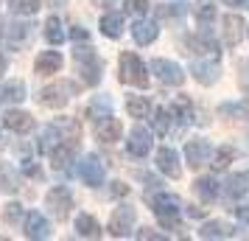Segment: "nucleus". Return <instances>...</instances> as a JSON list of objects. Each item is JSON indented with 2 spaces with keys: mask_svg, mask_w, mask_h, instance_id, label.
I'll use <instances>...</instances> for the list:
<instances>
[{
  "mask_svg": "<svg viewBox=\"0 0 249 241\" xmlns=\"http://www.w3.org/2000/svg\"><path fill=\"white\" fill-rule=\"evenodd\" d=\"M148 202H151V210L157 213V219H160V224H162V227L179 230V213H182L179 196H174V194H157V196H151Z\"/></svg>",
  "mask_w": 249,
  "mask_h": 241,
  "instance_id": "obj_1",
  "label": "nucleus"
},
{
  "mask_svg": "<svg viewBox=\"0 0 249 241\" xmlns=\"http://www.w3.org/2000/svg\"><path fill=\"white\" fill-rule=\"evenodd\" d=\"M121 73H118V79L124 81V84H135V87H148V73H146V65H143V59L132 54V51H124L121 54Z\"/></svg>",
  "mask_w": 249,
  "mask_h": 241,
  "instance_id": "obj_2",
  "label": "nucleus"
},
{
  "mask_svg": "<svg viewBox=\"0 0 249 241\" xmlns=\"http://www.w3.org/2000/svg\"><path fill=\"white\" fill-rule=\"evenodd\" d=\"M73 62H76V68H79L84 84L95 87V84L101 81V59H98V54H95L92 48H76V51H73Z\"/></svg>",
  "mask_w": 249,
  "mask_h": 241,
  "instance_id": "obj_3",
  "label": "nucleus"
},
{
  "mask_svg": "<svg viewBox=\"0 0 249 241\" xmlns=\"http://www.w3.org/2000/svg\"><path fill=\"white\" fill-rule=\"evenodd\" d=\"M79 93V84H73V81H53V84H48L45 90L39 93V104H45V107H68V101Z\"/></svg>",
  "mask_w": 249,
  "mask_h": 241,
  "instance_id": "obj_4",
  "label": "nucleus"
},
{
  "mask_svg": "<svg viewBox=\"0 0 249 241\" xmlns=\"http://www.w3.org/2000/svg\"><path fill=\"white\" fill-rule=\"evenodd\" d=\"M132 230H135V207L129 205L115 207L112 216H109V236L126 239V236H132Z\"/></svg>",
  "mask_w": 249,
  "mask_h": 241,
  "instance_id": "obj_5",
  "label": "nucleus"
},
{
  "mask_svg": "<svg viewBox=\"0 0 249 241\" xmlns=\"http://www.w3.org/2000/svg\"><path fill=\"white\" fill-rule=\"evenodd\" d=\"M45 205L51 207V213L56 219H68L70 207H73V196H70L68 188H62V185H53L51 191L45 194Z\"/></svg>",
  "mask_w": 249,
  "mask_h": 241,
  "instance_id": "obj_6",
  "label": "nucleus"
},
{
  "mask_svg": "<svg viewBox=\"0 0 249 241\" xmlns=\"http://www.w3.org/2000/svg\"><path fill=\"white\" fill-rule=\"evenodd\" d=\"M151 70L157 73V79L162 84H171V87H179L182 81H185V70L177 62H171V59H154L151 62Z\"/></svg>",
  "mask_w": 249,
  "mask_h": 241,
  "instance_id": "obj_7",
  "label": "nucleus"
},
{
  "mask_svg": "<svg viewBox=\"0 0 249 241\" xmlns=\"http://www.w3.org/2000/svg\"><path fill=\"white\" fill-rule=\"evenodd\" d=\"M79 177H81L87 185H90V188H98V185H104V163L98 160L95 154H87V157L79 163Z\"/></svg>",
  "mask_w": 249,
  "mask_h": 241,
  "instance_id": "obj_8",
  "label": "nucleus"
},
{
  "mask_svg": "<svg viewBox=\"0 0 249 241\" xmlns=\"http://www.w3.org/2000/svg\"><path fill=\"white\" fill-rule=\"evenodd\" d=\"M126 149H129L132 157H146L148 151H151V132H148L146 127H140V124H137V127L129 132Z\"/></svg>",
  "mask_w": 249,
  "mask_h": 241,
  "instance_id": "obj_9",
  "label": "nucleus"
},
{
  "mask_svg": "<svg viewBox=\"0 0 249 241\" xmlns=\"http://www.w3.org/2000/svg\"><path fill=\"white\" fill-rule=\"evenodd\" d=\"M157 168L165 177H171V180H179L182 177V166H179V154L174 149H168V146H162V149L157 151Z\"/></svg>",
  "mask_w": 249,
  "mask_h": 241,
  "instance_id": "obj_10",
  "label": "nucleus"
},
{
  "mask_svg": "<svg viewBox=\"0 0 249 241\" xmlns=\"http://www.w3.org/2000/svg\"><path fill=\"white\" fill-rule=\"evenodd\" d=\"M185 160L191 168H202L210 160V143L207 140H188L185 143Z\"/></svg>",
  "mask_w": 249,
  "mask_h": 241,
  "instance_id": "obj_11",
  "label": "nucleus"
},
{
  "mask_svg": "<svg viewBox=\"0 0 249 241\" xmlns=\"http://www.w3.org/2000/svg\"><path fill=\"white\" fill-rule=\"evenodd\" d=\"M3 127L17 132V135H25V132L34 129V115L20 112V110H9V112L3 115Z\"/></svg>",
  "mask_w": 249,
  "mask_h": 241,
  "instance_id": "obj_12",
  "label": "nucleus"
},
{
  "mask_svg": "<svg viewBox=\"0 0 249 241\" xmlns=\"http://www.w3.org/2000/svg\"><path fill=\"white\" fill-rule=\"evenodd\" d=\"M191 73H193V79L199 81V84H215L218 81V76H221V68H218V62H193L191 65Z\"/></svg>",
  "mask_w": 249,
  "mask_h": 241,
  "instance_id": "obj_13",
  "label": "nucleus"
},
{
  "mask_svg": "<svg viewBox=\"0 0 249 241\" xmlns=\"http://www.w3.org/2000/svg\"><path fill=\"white\" fill-rule=\"evenodd\" d=\"M121 132H124L121 121L112 118V115H107V118L98 121V127H95V138L101 140V143H115V140H121Z\"/></svg>",
  "mask_w": 249,
  "mask_h": 241,
  "instance_id": "obj_14",
  "label": "nucleus"
},
{
  "mask_svg": "<svg viewBox=\"0 0 249 241\" xmlns=\"http://www.w3.org/2000/svg\"><path fill=\"white\" fill-rule=\"evenodd\" d=\"M25 236L28 239H48L51 236V224L45 222V216L39 210H31L25 216Z\"/></svg>",
  "mask_w": 249,
  "mask_h": 241,
  "instance_id": "obj_15",
  "label": "nucleus"
},
{
  "mask_svg": "<svg viewBox=\"0 0 249 241\" xmlns=\"http://www.w3.org/2000/svg\"><path fill=\"white\" fill-rule=\"evenodd\" d=\"M62 54H56V51H45V54H39L34 62V70L39 73V76H51V73H59V68H62Z\"/></svg>",
  "mask_w": 249,
  "mask_h": 241,
  "instance_id": "obj_16",
  "label": "nucleus"
},
{
  "mask_svg": "<svg viewBox=\"0 0 249 241\" xmlns=\"http://www.w3.org/2000/svg\"><path fill=\"white\" fill-rule=\"evenodd\" d=\"M244 194H249V171H238L232 174L224 185V196L227 199H241Z\"/></svg>",
  "mask_w": 249,
  "mask_h": 241,
  "instance_id": "obj_17",
  "label": "nucleus"
},
{
  "mask_svg": "<svg viewBox=\"0 0 249 241\" xmlns=\"http://www.w3.org/2000/svg\"><path fill=\"white\" fill-rule=\"evenodd\" d=\"M160 28L157 23H148V20H137L135 25H132V37H135L137 45H151L154 39H157Z\"/></svg>",
  "mask_w": 249,
  "mask_h": 241,
  "instance_id": "obj_18",
  "label": "nucleus"
},
{
  "mask_svg": "<svg viewBox=\"0 0 249 241\" xmlns=\"http://www.w3.org/2000/svg\"><path fill=\"white\" fill-rule=\"evenodd\" d=\"M241 37H244V20L238 14H227L224 17V42L230 48H235L241 42Z\"/></svg>",
  "mask_w": 249,
  "mask_h": 241,
  "instance_id": "obj_19",
  "label": "nucleus"
},
{
  "mask_svg": "<svg viewBox=\"0 0 249 241\" xmlns=\"http://www.w3.org/2000/svg\"><path fill=\"white\" fill-rule=\"evenodd\" d=\"M76 146H79V143H59V146H53V149L48 151V154H51V166H53L56 171H62V168L73 160Z\"/></svg>",
  "mask_w": 249,
  "mask_h": 241,
  "instance_id": "obj_20",
  "label": "nucleus"
},
{
  "mask_svg": "<svg viewBox=\"0 0 249 241\" xmlns=\"http://www.w3.org/2000/svg\"><path fill=\"white\" fill-rule=\"evenodd\" d=\"M76 233H79L81 239H101V224L90 213H79L76 216Z\"/></svg>",
  "mask_w": 249,
  "mask_h": 241,
  "instance_id": "obj_21",
  "label": "nucleus"
},
{
  "mask_svg": "<svg viewBox=\"0 0 249 241\" xmlns=\"http://www.w3.org/2000/svg\"><path fill=\"white\" fill-rule=\"evenodd\" d=\"M185 45L191 48V54H218V45H215V39L207 31H202L199 37H188L185 39Z\"/></svg>",
  "mask_w": 249,
  "mask_h": 241,
  "instance_id": "obj_22",
  "label": "nucleus"
},
{
  "mask_svg": "<svg viewBox=\"0 0 249 241\" xmlns=\"http://www.w3.org/2000/svg\"><path fill=\"white\" fill-rule=\"evenodd\" d=\"M53 127L59 129V135H62L65 143H79L81 140V127L76 118H59V121H53Z\"/></svg>",
  "mask_w": 249,
  "mask_h": 241,
  "instance_id": "obj_23",
  "label": "nucleus"
},
{
  "mask_svg": "<svg viewBox=\"0 0 249 241\" xmlns=\"http://www.w3.org/2000/svg\"><path fill=\"white\" fill-rule=\"evenodd\" d=\"M101 34L109 37V39H118V37L124 34V14L118 12H107L101 17Z\"/></svg>",
  "mask_w": 249,
  "mask_h": 241,
  "instance_id": "obj_24",
  "label": "nucleus"
},
{
  "mask_svg": "<svg viewBox=\"0 0 249 241\" xmlns=\"http://www.w3.org/2000/svg\"><path fill=\"white\" fill-rule=\"evenodd\" d=\"M218 115H224V118H238V121H249V95L241 98V101L221 104V107H218Z\"/></svg>",
  "mask_w": 249,
  "mask_h": 241,
  "instance_id": "obj_25",
  "label": "nucleus"
},
{
  "mask_svg": "<svg viewBox=\"0 0 249 241\" xmlns=\"http://www.w3.org/2000/svg\"><path fill=\"white\" fill-rule=\"evenodd\" d=\"M87 115H90L92 121H101L107 115H112V98L109 95H95L87 107Z\"/></svg>",
  "mask_w": 249,
  "mask_h": 241,
  "instance_id": "obj_26",
  "label": "nucleus"
},
{
  "mask_svg": "<svg viewBox=\"0 0 249 241\" xmlns=\"http://www.w3.org/2000/svg\"><path fill=\"white\" fill-rule=\"evenodd\" d=\"M196 194H199V199L202 202H213L215 196H218V183H215L213 177H202V180H196Z\"/></svg>",
  "mask_w": 249,
  "mask_h": 241,
  "instance_id": "obj_27",
  "label": "nucleus"
},
{
  "mask_svg": "<svg viewBox=\"0 0 249 241\" xmlns=\"http://www.w3.org/2000/svg\"><path fill=\"white\" fill-rule=\"evenodd\" d=\"M25 98V84L23 81H6L0 87V101H23Z\"/></svg>",
  "mask_w": 249,
  "mask_h": 241,
  "instance_id": "obj_28",
  "label": "nucleus"
},
{
  "mask_svg": "<svg viewBox=\"0 0 249 241\" xmlns=\"http://www.w3.org/2000/svg\"><path fill=\"white\" fill-rule=\"evenodd\" d=\"M126 112L132 115V118H148L151 104H148L143 95H129V98H126Z\"/></svg>",
  "mask_w": 249,
  "mask_h": 241,
  "instance_id": "obj_29",
  "label": "nucleus"
},
{
  "mask_svg": "<svg viewBox=\"0 0 249 241\" xmlns=\"http://www.w3.org/2000/svg\"><path fill=\"white\" fill-rule=\"evenodd\" d=\"M45 39L51 42V45H62V42L68 39V34L62 31L59 17H48V20H45Z\"/></svg>",
  "mask_w": 249,
  "mask_h": 241,
  "instance_id": "obj_30",
  "label": "nucleus"
},
{
  "mask_svg": "<svg viewBox=\"0 0 249 241\" xmlns=\"http://www.w3.org/2000/svg\"><path fill=\"white\" fill-rule=\"evenodd\" d=\"M0 188H3L6 194H17V191H20V177H17L6 163H0Z\"/></svg>",
  "mask_w": 249,
  "mask_h": 241,
  "instance_id": "obj_31",
  "label": "nucleus"
},
{
  "mask_svg": "<svg viewBox=\"0 0 249 241\" xmlns=\"http://www.w3.org/2000/svg\"><path fill=\"white\" fill-rule=\"evenodd\" d=\"M59 143H65V140H62V135H59V129L53 127V124L42 129V135H39V151L48 154V151L53 149V146H59Z\"/></svg>",
  "mask_w": 249,
  "mask_h": 241,
  "instance_id": "obj_32",
  "label": "nucleus"
},
{
  "mask_svg": "<svg viewBox=\"0 0 249 241\" xmlns=\"http://www.w3.org/2000/svg\"><path fill=\"white\" fill-rule=\"evenodd\" d=\"M28 28H31V25H14V23H9V20H3V17H0V34L9 37L12 42L25 39V37H28Z\"/></svg>",
  "mask_w": 249,
  "mask_h": 241,
  "instance_id": "obj_33",
  "label": "nucleus"
},
{
  "mask_svg": "<svg viewBox=\"0 0 249 241\" xmlns=\"http://www.w3.org/2000/svg\"><path fill=\"white\" fill-rule=\"evenodd\" d=\"M171 121H174V112H171L168 107H157V112H154V118H151V124H154V129H157V135H168Z\"/></svg>",
  "mask_w": 249,
  "mask_h": 241,
  "instance_id": "obj_34",
  "label": "nucleus"
},
{
  "mask_svg": "<svg viewBox=\"0 0 249 241\" xmlns=\"http://www.w3.org/2000/svg\"><path fill=\"white\" fill-rule=\"evenodd\" d=\"M39 6H42V0H9V9H12L14 17H20V14H36L39 12Z\"/></svg>",
  "mask_w": 249,
  "mask_h": 241,
  "instance_id": "obj_35",
  "label": "nucleus"
},
{
  "mask_svg": "<svg viewBox=\"0 0 249 241\" xmlns=\"http://www.w3.org/2000/svg\"><path fill=\"white\" fill-rule=\"evenodd\" d=\"M199 236H202V239H230L232 230L227 227V224H221V222H207V224L199 230Z\"/></svg>",
  "mask_w": 249,
  "mask_h": 241,
  "instance_id": "obj_36",
  "label": "nucleus"
},
{
  "mask_svg": "<svg viewBox=\"0 0 249 241\" xmlns=\"http://www.w3.org/2000/svg\"><path fill=\"white\" fill-rule=\"evenodd\" d=\"M193 14H196V20H199L202 25L213 23V17H215V6H213V0H199V3L193 6Z\"/></svg>",
  "mask_w": 249,
  "mask_h": 241,
  "instance_id": "obj_37",
  "label": "nucleus"
},
{
  "mask_svg": "<svg viewBox=\"0 0 249 241\" xmlns=\"http://www.w3.org/2000/svg\"><path fill=\"white\" fill-rule=\"evenodd\" d=\"M171 112H174V118H177L179 124H191V101H188L185 95H179V98L174 101Z\"/></svg>",
  "mask_w": 249,
  "mask_h": 241,
  "instance_id": "obj_38",
  "label": "nucleus"
},
{
  "mask_svg": "<svg viewBox=\"0 0 249 241\" xmlns=\"http://www.w3.org/2000/svg\"><path fill=\"white\" fill-rule=\"evenodd\" d=\"M232 160H235V149H232V146H221V149L215 151V157H213V168L215 171H224Z\"/></svg>",
  "mask_w": 249,
  "mask_h": 241,
  "instance_id": "obj_39",
  "label": "nucleus"
},
{
  "mask_svg": "<svg viewBox=\"0 0 249 241\" xmlns=\"http://www.w3.org/2000/svg\"><path fill=\"white\" fill-rule=\"evenodd\" d=\"M3 222H6V224H20V222H23V205L9 202V205L3 207Z\"/></svg>",
  "mask_w": 249,
  "mask_h": 241,
  "instance_id": "obj_40",
  "label": "nucleus"
},
{
  "mask_svg": "<svg viewBox=\"0 0 249 241\" xmlns=\"http://www.w3.org/2000/svg\"><path fill=\"white\" fill-rule=\"evenodd\" d=\"M126 12L135 14V17H143L148 12V0H126Z\"/></svg>",
  "mask_w": 249,
  "mask_h": 241,
  "instance_id": "obj_41",
  "label": "nucleus"
},
{
  "mask_svg": "<svg viewBox=\"0 0 249 241\" xmlns=\"http://www.w3.org/2000/svg\"><path fill=\"white\" fill-rule=\"evenodd\" d=\"M137 239H140V241H143V239H146V241H162L165 236H162V233H154L151 227H143V230H137Z\"/></svg>",
  "mask_w": 249,
  "mask_h": 241,
  "instance_id": "obj_42",
  "label": "nucleus"
},
{
  "mask_svg": "<svg viewBox=\"0 0 249 241\" xmlns=\"http://www.w3.org/2000/svg\"><path fill=\"white\" fill-rule=\"evenodd\" d=\"M68 37L73 42H87V39H90V31H84V28H70Z\"/></svg>",
  "mask_w": 249,
  "mask_h": 241,
  "instance_id": "obj_43",
  "label": "nucleus"
},
{
  "mask_svg": "<svg viewBox=\"0 0 249 241\" xmlns=\"http://www.w3.org/2000/svg\"><path fill=\"white\" fill-rule=\"evenodd\" d=\"M235 216H238V222H244V224H249V205L235 207Z\"/></svg>",
  "mask_w": 249,
  "mask_h": 241,
  "instance_id": "obj_44",
  "label": "nucleus"
},
{
  "mask_svg": "<svg viewBox=\"0 0 249 241\" xmlns=\"http://www.w3.org/2000/svg\"><path fill=\"white\" fill-rule=\"evenodd\" d=\"M112 194H115V196H126V194H129V185H124V183H112Z\"/></svg>",
  "mask_w": 249,
  "mask_h": 241,
  "instance_id": "obj_45",
  "label": "nucleus"
},
{
  "mask_svg": "<svg viewBox=\"0 0 249 241\" xmlns=\"http://www.w3.org/2000/svg\"><path fill=\"white\" fill-rule=\"evenodd\" d=\"M227 6H244V3H247V0H224Z\"/></svg>",
  "mask_w": 249,
  "mask_h": 241,
  "instance_id": "obj_46",
  "label": "nucleus"
},
{
  "mask_svg": "<svg viewBox=\"0 0 249 241\" xmlns=\"http://www.w3.org/2000/svg\"><path fill=\"white\" fill-rule=\"evenodd\" d=\"M3 70H6V59L0 56V73H3Z\"/></svg>",
  "mask_w": 249,
  "mask_h": 241,
  "instance_id": "obj_47",
  "label": "nucleus"
}]
</instances>
